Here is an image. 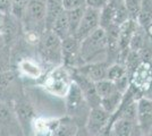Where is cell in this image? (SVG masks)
Listing matches in <instances>:
<instances>
[{"mask_svg": "<svg viewBox=\"0 0 152 136\" xmlns=\"http://www.w3.org/2000/svg\"><path fill=\"white\" fill-rule=\"evenodd\" d=\"M8 136H17V135H8Z\"/></svg>", "mask_w": 152, "mask_h": 136, "instance_id": "d590c367", "label": "cell"}, {"mask_svg": "<svg viewBox=\"0 0 152 136\" xmlns=\"http://www.w3.org/2000/svg\"><path fill=\"white\" fill-rule=\"evenodd\" d=\"M144 31H145L146 39L149 40L150 42H152V22L148 26L144 27Z\"/></svg>", "mask_w": 152, "mask_h": 136, "instance_id": "1f68e13d", "label": "cell"}, {"mask_svg": "<svg viewBox=\"0 0 152 136\" xmlns=\"http://www.w3.org/2000/svg\"><path fill=\"white\" fill-rule=\"evenodd\" d=\"M121 1H123V0H121Z\"/></svg>", "mask_w": 152, "mask_h": 136, "instance_id": "74e56055", "label": "cell"}, {"mask_svg": "<svg viewBox=\"0 0 152 136\" xmlns=\"http://www.w3.org/2000/svg\"><path fill=\"white\" fill-rule=\"evenodd\" d=\"M107 78L114 82L117 89L125 93L127 91L128 85V69L125 64L115 63L113 65H109L107 71Z\"/></svg>", "mask_w": 152, "mask_h": 136, "instance_id": "4fadbf2b", "label": "cell"}, {"mask_svg": "<svg viewBox=\"0 0 152 136\" xmlns=\"http://www.w3.org/2000/svg\"><path fill=\"white\" fill-rule=\"evenodd\" d=\"M78 128V124L72 117L67 116L65 118L59 119L55 123L52 129H51V135L53 136H74L76 130Z\"/></svg>", "mask_w": 152, "mask_h": 136, "instance_id": "9a60e30c", "label": "cell"}, {"mask_svg": "<svg viewBox=\"0 0 152 136\" xmlns=\"http://www.w3.org/2000/svg\"><path fill=\"white\" fill-rule=\"evenodd\" d=\"M15 115L17 116V121L22 128L28 127L34 116V111L32 105L24 100H19L15 104Z\"/></svg>", "mask_w": 152, "mask_h": 136, "instance_id": "2e32d148", "label": "cell"}, {"mask_svg": "<svg viewBox=\"0 0 152 136\" xmlns=\"http://www.w3.org/2000/svg\"><path fill=\"white\" fill-rule=\"evenodd\" d=\"M84 8H77V9H73V10H67L68 14V22H69V32L70 35H75L76 31L78 28V25L82 20L83 13H84Z\"/></svg>", "mask_w": 152, "mask_h": 136, "instance_id": "cb8c5ba5", "label": "cell"}, {"mask_svg": "<svg viewBox=\"0 0 152 136\" xmlns=\"http://www.w3.org/2000/svg\"><path fill=\"white\" fill-rule=\"evenodd\" d=\"M63 63L67 67L77 68L83 65L81 58V41L74 35H69L61 41Z\"/></svg>", "mask_w": 152, "mask_h": 136, "instance_id": "8992f818", "label": "cell"}, {"mask_svg": "<svg viewBox=\"0 0 152 136\" xmlns=\"http://www.w3.org/2000/svg\"><path fill=\"white\" fill-rule=\"evenodd\" d=\"M139 24L134 20H128L125 23H123L118 27V35H117V43L119 48L121 56H126L127 52L129 51V42L134 35L135 31L137 30Z\"/></svg>", "mask_w": 152, "mask_h": 136, "instance_id": "8fae6325", "label": "cell"}, {"mask_svg": "<svg viewBox=\"0 0 152 136\" xmlns=\"http://www.w3.org/2000/svg\"><path fill=\"white\" fill-rule=\"evenodd\" d=\"M146 40L148 39H146L144 28L139 25L137 30L135 31L134 35L132 36V39H131V42H129V50L139 52L146 43Z\"/></svg>", "mask_w": 152, "mask_h": 136, "instance_id": "603a6c76", "label": "cell"}, {"mask_svg": "<svg viewBox=\"0 0 152 136\" xmlns=\"http://www.w3.org/2000/svg\"><path fill=\"white\" fill-rule=\"evenodd\" d=\"M111 119V115L107 112L101 105L91 108L85 121V127L93 136L102 135Z\"/></svg>", "mask_w": 152, "mask_h": 136, "instance_id": "52a82bcc", "label": "cell"}, {"mask_svg": "<svg viewBox=\"0 0 152 136\" xmlns=\"http://www.w3.org/2000/svg\"><path fill=\"white\" fill-rule=\"evenodd\" d=\"M136 130H141L137 123L123 117H117L113 125L115 136H141L136 135Z\"/></svg>", "mask_w": 152, "mask_h": 136, "instance_id": "5bb4252c", "label": "cell"}, {"mask_svg": "<svg viewBox=\"0 0 152 136\" xmlns=\"http://www.w3.org/2000/svg\"><path fill=\"white\" fill-rule=\"evenodd\" d=\"M109 65H107L104 61H98V63H88L83 64L80 67L75 68L77 73H80L84 77L89 78L92 82H99L101 79L107 78V71Z\"/></svg>", "mask_w": 152, "mask_h": 136, "instance_id": "7c38bea8", "label": "cell"}, {"mask_svg": "<svg viewBox=\"0 0 152 136\" xmlns=\"http://www.w3.org/2000/svg\"><path fill=\"white\" fill-rule=\"evenodd\" d=\"M18 23H20V20L17 17H15L12 13L5 15V23L1 31V35L4 38L5 43L13 41L15 38L18 36Z\"/></svg>", "mask_w": 152, "mask_h": 136, "instance_id": "e0dca14e", "label": "cell"}, {"mask_svg": "<svg viewBox=\"0 0 152 136\" xmlns=\"http://www.w3.org/2000/svg\"><path fill=\"white\" fill-rule=\"evenodd\" d=\"M64 10L61 0H47V14H45V28L50 30L51 25Z\"/></svg>", "mask_w": 152, "mask_h": 136, "instance_id": "ffe728a7", "label": "cell"}, {"mask_svg": "<svg viewBox=\"0 0 152 136\" xmlns=\"http://www.w3.org/2000/svg\"><path fill=\"white\" fill-rule=\"evenodd\" d=\"M61 41L63 40L57 34H55L50 30H45L40 35L38 41L39 53L41 55L42 59L52 64L63 63Z\"/></svg>", "mask_w": 152, "mask_h": 136, "instance_id": "277c9868", "label": "cell"}, {"mask_svg": "<svg viewBox=\"0 0 152 136\" xmlns=\"http://www.w3.org/2000/svg\"><path fill=\"white\" fill-rule=\"evenodd\" d=\"M30 0H12V9L10 13L13 14L15 17H17L19 20H22L25 10L28 5Z\"/></svg>", "mask_w": 152, "mask_h": 136, "instance_id": "484cf974", "label": "cell"}, {"mask_svg": "<svg viewBox=\"0 0 152 136\" xmlns=\"http://www.w3.org/2000/svg\"><path fill=\"white\" fill-rule=\"evenodd\" d=\"M110 0H85V7H90L96 10H101L108 5Z\"/></svg>", "mask_w": 152, "mask_h": 136, "instance_id": "f1b7e54d", "label": "cell"}, {"mask_svg": "<svg viewBox=\"0 0 152 136\" xmlns=\"http://www.w3.org/2000/svg\"><path fill=\"white\" fill-rule=\"evenodd\" d=\"M50 31H52L55 34H57L61 40L67 38V36H69V22H68L67 10L64 9L63 12L60 13V15L56 18V20L53 22V24L51 25Z\"/></svg>", "mask_w": 152, "mask_h": 136, "instance_id": "ac0fdd59", "label": "cell"}, {"mask_svg": "<svg viewBox=\"0 0 152 136\" xmlns=\"http://www.w3.org/2000/svg\"><path fill=\"white\" fill-rule=\"evenodd\" d=\"M95 90H96V93L100 97V99H104V97L114 94L115 92L119 91L114 82H111L108 78H104V79L96 82L95 83Z\"/></svg>", "mask_w": 152, "mask_h": 136, "instance_id": "7402d4cb", "label": "cell"}, {"mask_svg": "<svg viewBox=\"0 0 152 136\" xmlns=\"http://www.w3.org/2000/svg\"><path fill=\"white\" fill-rule=\"evenodd\" d=\"M5 15H6V14L0 13V34H1L2 27H4V23H5Z\"/></svg>", "mask_w": 152, "mask_h": 136, "instance_id": "836d02e7", "label": "cell"}, {"mask_svg": "<svg viewBox=\"0 0 152 136\" xmlns=\"http://www.w3.org/2000/svg\"><path fill=\"white\" fill-rule=\"evenodd\" d=\"M128 20H131L129 15L121 0H110L100 10V26L106 31L118 28Z\"/></svg>", "mask_w": 152, "mask_h": 136, "instance_id": "3957f363", "label": "cell"}, {"mask_svg": "<svg viewBox=\"0 0 152 136\" xmlns=\"http://www.w3.org/2000/svg\"><path fill=\"white\" fill-rule=\"evenodd\" d=\"M47 0H30L22 18V26L28 35L40 38L45 30Z\"/></svg>", "mask_w": 152, "mask_h": 136, "instance_id": "7a4b0ae2", "label": "cell"}, {"mask_svg": "<svg viewBox=\"0 0 152 136\" xmlns=\"http://www.w3.org/2000/svg\"><path fill=\"white\" fill-rule=\"evenodd\" d=\"M50 136H53V135H50Z\"/></svg>", "mask_w": 152, "mask_h": 136, "instance_id": "8d00e7d4", "label": "cell"}, {"mask_svg": "<svg viewBox=\"0 0 152 136\" xmlns=\"http://www.w3.org/2000/svg\"><path fill=\"white\" fill-rule=\"evenodd\" d=\"M144 97H148V99H150V100H152V79L150 81V83L148 84V86H146L145 95H144Z\"/></svg>", "mask_w": 152, "mask_h": 136, "instance_id": "d6a6232c", "label": "cell"}, {"mask_svg": "<svg viewBox=\"0 0 152 136\" xmlns=\"http://www.w3.org/2000/svg\"><path fill=\"white\" fill-rule=\"evenodd\" d=\"M123 100H124V93L121 91H117V92H115L114 94L104 97V99H101L100 105L113 116L121 108V104L123 103Z\"/></svg>", "mask_w": 152, "mask_h": 136, "instance_id": "d6986e66", "label": "cell"}, {"mask_svg": "<svg viewBox=\"0 0 152 136\" xmlns=\"http://www.w3.org/2000/svg\"><path fill=\"white\" fill-rule=\"evenodd\" d=\"M98 27H100V10L85 7L81 23L74 36L82 41L92 32H94Z\"/></svg>", "mask_w": 152, "mask_h": 136, "instance_id": "ba28073f", "label": "cell"}, {"mask_svg": "<svg viewBox=\"0 0 152 136\" xmlns=\"http://www.w3.org/2000/svg\"><path fill=\"white\" fill-rule=\"evenodd\" d=\"M123 2H124L127 12H128L129 18L136 20L137 16H139L140 9H141L143 0H123Z\"/></svg>", "mask_w": 152, "mask_h": 136, "instance_id": "4316f807", "label": "cell"}, {"mask_svg": "<svg viewBox=\"0 0 152 136\" xmlns=\"http://www.w3.org/2000/svg\"><path fill=\"white\" fill-rule=\"evenodd\" d=\"M65 10H73L85 7V0H61Z\"/></svg>", "mask_w": 152, "mask_h": 136, "instance_id": "83f0119b", "label": "cell"}, {"mask_svg": "<svg viewBox=\"0 0 152 136\" xmlns=\"http://www.w3.org/2000/svg\"><path fill=\"white\" fill-rule=\"evenodd\" d=\"M136 22L143 28L152 22V0H143Z\"/></svg>", "mask_w": 152, "mask_h": 136, "instance_id": "44dd1931", "label": "cell"}, {"mask_svg": "<svg viewBox=\"0 0 152 136\" xmlns=\"http://www.w3.org/2000/svg\"><path fill=\"white\" fill-rule=\"evenodd\" d=\"M14 115L15 110L10 109L6 103L0 102V126L8 127L14 124Z\"/></svg>", "mask_w": 152, "mask_h": 136, "instance_id": "d4e9b609", "label": "cell"}, {"mask_svg": "<svg viewBox=\"0 0 152 136\" xmlns=\"http://www.w3.org/2000/svg\"><path fill=\"white\" fill-rule=\"evenodd\" d=\"M91 108L89 107L88 102L85 101L84 95L80 86L73 82L68 87L67 94H66V111L67 116L72 117L76 123L77 119H81L82 112L89 113ZM80 126V125H78Z\"/></svg>", "mask_w": 152, "mask_h": 136, "instance_id": "5b68a950", "label": "cell"}, {"mask_svg": "<svg viewBox=\"0 0 152 136\" xmlns=\"http://www.w3.org/2000/svg\"><path fill=\"white\" fill-rule=\"evenodd\" d=\"M108 34L101 26L81 41V58L83 64L103 61L108 53Z\"/></svg>", "mask_w": 152, "mask_h": 136, "instance_id": "6da1fadb", "label": "cell"}, {"mask_svg": "<svg viewBox=\"0 0 152 136\" xmlns=\"http://www.w3.org/2000/svg\"><path fill=\"white\" fill-rule=\"evenodd\" d=\"M141 136H152V128L150 130L145 132V133H142V134H141Z\"/></svg>", "mask_w": 152, "mask_h": 136, "instance_id": "e575fe53", "label": "cell"}, {"mask_svg": "<svg viewBox=\"0 0 152 136\" xmlns=\"http://www.w3.org/2000/svg\"><path fill=\"white\" fill-rule=\"evenodd\" d=\"M12 9V0H0V13L8 14Z\"/></svg>", "mask_w": 152, "mask_h": 136, "instance_id": "f546056e", "label": "cell"}, {"mask_svg": "<svg viewBox=\"0 0 152 136\" xmlns=\"http://www.w3.org/2000/svg\"><path fill=\"white\" fill-rule=\"evenodd\" d=\"M74 77H75L74 82L80 86L83 95H84V99L88 102L90 108H94V107L100 105L101 99H100V97L96 93L94 82L90 81L89 78L84 77L83 75H81L80 73H77L76 71L75 74H74Z\"/></svg>", "mask_w": 152, "mask_h": 136, "instance_id": "30bf717a", "label": "cell"}, {"mask_svg": "<svg viewBox=\"0 0 152 136\" xmlns=\"http://www.w3.org/2000/svg\"><path fill=\"white\" fill-rule=\"evenodd\" d=\"M136 121L142 133L152 128V100L145 97L136 100Z\"/></svg>", "mask_w": 152, "mask_h": 136, "instance_id": "9c48e42d", "label": "cell"}, {"mask_svg": "<svg viewBox=\"0 0 152 136\" xmlns=\"http://www.w3.org/2000/svg\"><path fill=\"white\" fill-rule=\"evenodd\" d=\"M74 136H93V135L88 130V128L85 127V125H81V126H78V128H77Z\"/></svg>", "mask_w": 152, "mask_h": 136, "instance_id": "4dcf8cb0", "label": "cell"}]
</instances>
